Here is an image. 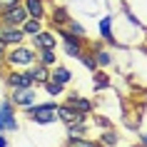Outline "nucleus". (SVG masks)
Listing matches in <instances>:
<instances>
[{
    "mask_svg": "<svg viewBox=\"0 0 147 147\" xmlns=\"http://www.w3.org/2000/svg\"><path fill=\"white\" fill-rule=\"evenodd\" d=\"M97 142H92V140H85V137H75V140H70L67 147H95Z\"/></svg>",
    "mask_w": 147,
    "mask_h": 147,
    "instance_id": "obj_23",
    "label": "nucleus"
},
{
    "mask_svg": "<svg viewBox=\"0 0 147 147\" xmlns=\"http://www.w3.org/2000/svg\"><path fill=\"white\" fill-rule=\"evenodd\" d=\"M0 40L5 42V45H20L25 40V32L18 28V25H5L0 23Z\"/></svg>",
    "mask_w": 147,
    "mask_h": 147,
    "instance_id": "obj_5",
    "label": "nucleus"
},
{
    "mask_svg": "<svg viewBox=\"0 0 147 147\" xmlns=\"http://www.w3.org/2000/svg\"><path fill=\"white\" fill-rule=\"evenodd\" d=\"M23 5H25V10H28V18L45 20V0H25Z\"/></svg>",
    "mask_w": 147,
    "mask_h": 147,
    "instance_id": "obj_11",
    "label": "nucleus"
},
{
    "mask_svg": "<svg viewBox=\"0 0 147 147\" xmlns=\"http://www.w3.org/2000/svg\"><path fill=\"white\" fill-rule=\"evenodd\" d=\"M42 87H45L50 95H62V90H65V85L55 82V80H47V82H42Z\"/></svg>",
    "mask_w": 147,
    "mask_h": 147,
    "instance_id": "obj_22",
    "label": "nucleus"
},
{
    "mask_svg": "<svg viewBox=\"0 0 147 147\" xmlns=\"http://www.w3.org/2000/svg\"><path fill=\"white\" fill-rule=\"evenodd\" d=\"M92 120H95V125H100V127H112V122H110L107 117H100V115H95Z\"/></svg>",
    "mask_w": 147,
    "mask_h": 147,
    "instance_id": "obj_25",
    "label": "nucleus"
},
{
    "mask_svg": "<svg viewBox=\"0 0 147 147\" xmlns=\"http://www.w3.org/2000/svg\"><path fill=\"white\" fill-rule=\"evenodd\" d=\"M92 53H95V47H92ZM95 60H97V67H107L110 62H112V55L107 50H97L95 53Z\"/></svg>",
    "mask_w": 147,
    "mask_h": 147,
    "instance_id": "obj_21",
    "label": "nucleus"
},
{
    "mask_svg": "<svg viewBox=\"0 0 147 147\" xmlns=\"http://www.w3.org/2000/svg\"><path fill=\"white\" fill-rule=\"evenodd\" d=\"M50 23H53L55 28H65V25L70 23V15H67V10L62 8V5L53 8V13H50Z\"/></svg>",
    "mask_w": 147,
    "mask_h": 147,
    "instance_id": "obj_13",
    "label": "nucleus"
},
{
    "mask_svg": "<svg viewBox=\"0 0 147 147\" xmlns=\"http://www.w3.org/2000/svg\"><path fill=\"white\" fill-rule=\"evenodd\" d=\"M117 142H120V137H117V132H115V130H110V127L100 135V145H105V147H115Z\"/></svg>",
    "mask_w": 147,
    "mask_h": 147,
    "instance_id": "obj_17",
    "label": "nucleus"
},
{
    "mask_svg": "<svg viewBox=\"0 0 147 147\" xmlns=\"http://www.w3.org/2000/svg\"><path fill=\"white\" fill-rule=\"evenodd\" d=\"M13 105H18V107H30V105H35V90L32 87L13 90Z\"/></svg>",
    "mask_w": 147,
    "mask_h": 147,
    "instance_id": "obj_8",
    "label": "nucleus"
},
{
    "mask_svg": "<svg viewBox=\"0 0 147 147\" xmlns=\"http://www.w3.org/2000/svg\"><path fill=\"white\" fill-rule=\"evenodd\" d=\"M32 47H35V50H47V47H53L55 50V47H57V35L42 28L38 35H32Z\"/></svg>",
    "mask_w": 147,
    "mask_h": 147,
    "instance_id": "obj_6",
    "label": "nucleus"
},
{
    "mask_svg": "<svg viewBox=\"0 0 147 147\" xmlns=\"http://www.w3.org/2000/svg\"><path fill=\"white\" fill-rule=\"evenodd\" d=\"M0 132H5V115H3V110H0Z\"/></svg>",
    "mask_w": 147,
    "mask_h": 147,
    "instance_id": "obj_27",
    "label": "nucleus"
},
{
    "mask_svg": "<svg viewBox=\"0 0 147 147\" xmlns=\"http://www.w3.org/2000/svg\"><path fill=\"white\" fill-rule=\"evenodd\" d=\"M8 47H10V45H5V42H3V40H0V57H3V55L8 53Z\"/></svg>",
    "mask_w": 147,
    "mask_h": 147,
    "instance_id": "obj_28",
    "label": "nucleus"
},
{
    "mask_svg": "<svg viewBox=\"0 0 147 147\" xmlns=\"http://www.w3.org/2000/svg\"><path fill=\"white\" fill-rule=\"evenodd\" d=\"M140 142H142V147H147V132H145V135H140Z\"/></svg>",
    "mask_w": 147,
    "mask_h": 147,
    "instance_id": "obj_29",
    "label": "nucleus"
},
{
    "mask_svg": "<svg viewBox=\"0 0 147 147\" xmlns=\"http://www.w3.org/2000/svg\"><path fill=\"white\" fill-rule=\"evenodd\" d=\"M95 147H105V145H95Z\"/></svg>",
    "mask_w": 147,
    "mask_h": 147,
    "instance_id": "obj_31",
    "label": "nucleus"
},
{
    "mask_svg": "<svg viewBox=\"0 0 147 147\" xmlns=\"http://www.w3.org/2000/svg\"><path fill=\"white\" fill-rule=\"evenodd\" d=\"M28 117H30L32 122H40V125H50L57 120V105L55 102H42V105H30V107H25Z\"/></svg>",
    "mask_w": 147,
    "mask_h": 147,
    "instance_id": "obj_2",
    "label": "nucleus"
},
{
    "mask_svg": "<svg viewBox=\"0 0 147 147\" xmlns=\"http://www.w3.org/2000/svg\"><path fill=\"white\" fill-rule=\"evenodd\" d=\"M50 80L60 82V85H67L70 80H72V72H70L67 67H62V65H53V70H50Z\"/></svg>",
    "mask_w": 147,
    "mask_h": 147,
    "instance_id": "obj_12",
    "label": "nucleus"
},
{
    "mask_svg": "<svg viewBox=\"0 0 147 147\" xmlns=\"http://www.w3.org/2000/svg\"><path fill=\"white\" fill-rule=\"evenodd\" d=\"M20 30L25 32V35H38L40 30H42V20H38V18H28V20H25L23 25H20Z\"/></svg>",
    "mask_w": 147,
    "mask_h": 147,
    "instance_id": "obj_14",
    "label": "nucleus"
},
{
    "mask_svg": "<svg viewBox=\"0 0 147 147\" xmlns=\"http://www.w3.org/2000/svg\"><path fill=\"white\" fill-rule=\"evenodd\" d=\"M85 132H87V125H85V120H82V122H75V125H67V137H70V140L82 137Z\"/></svg>",
    "mask_w": 147,
    "mask_h": 147,
    "instance_id": "obj_18",
    "label": "nucleus"
},
{
    "mask_svg": "<svg viewBox=\"0 0 147 147\" xmlns=\"http://www.w3.org/2000/svg\"><path fill=\"white\" fill-rule=\"evenodd\" d=\"M38 62L47 65V67H53V65H55V50H53V47H47V50H38Z\"/></svg>",
    "mask_w": 147,
    "mask_h": 147,
    "instance_id": "obj_19",
    "label": "nucleus"
},
{
    "mask_svg": "<svg viewBox=\"0 0 147 147\" xmlns=\"http://www.w3.org/2000/svg\"><path fill=\"white\" fill-rule=\"evenodd\" d=\"M30 75H32V80H35V85H42V82L50 80V67L35 60V62L30 65Z\"/></svg>",
    "mask_w": 147,
    "mask_h": 147,
    "instance_id": "obj_10",
    "label": "nucleus"
},
{
    "mask_svg": "<svg viewBox=\"0 0 147 147\" xmlns=\"http://www.w3.org/2000/svg\"><path fill=\"white\" fill-rule=\"evenodd\" d=\"M78 60H82V65H85V67L90 70V72H95V70H100V67H97V60H95V53H92V50H82Z\"/></svg>",
    "mask_w": 147,
    "mask_h": 147,
    "instance_id": "obj_16",
    "label": "nucleus"
},
{
    "mask_svg": "<svg viewBox=\"0 0 147 147\" xmlns=\"http://www.w3.org/2000/svg\"><path fill=\"white\" fill-rule=\"evenodd\" d=\"M28 20V10H25L23 3H15V5H8V8H0V23L5 25H20Z\"/></svg>",
    "mask_w": 147,
    "mask_h": 147,
    "instance_id": "obj_3",
    "label": "nucleus"
},
{
    "mask_svg": "<svg viewBox=\"0 0 147 147\" xmlns=\"http://www.w3.org/2000/svg\"><path fill=\"white\" fill-rule=\"evenodd\" d=\"M0 147H8V140L3 137V135H0Z\"/></svg>",
    "mask_w": 147,
    "mask_h": 147,
    "instance_id": "obj_30",
    "label": "nucleus"
},
{
    "mask_svg": "<svg viewBox=\"0 0 147 147\" xmlns=\"http://www.w3.org/2000/svg\"><path fill=\"white\" fill-rule=\"evenodd\" d=\"M8 87L10 90H25V87H35L30 70H13L8 72Z\"/></svg>",
    "mask_w": 147,
    "mask_h": 147,
    "instance_id": "obj_4",
    "label": "nucleus"
},
{
    "mask_svg": "<svg viewBox=\"0 0 147 147\" xmlns=\"http://www.w3.org/2000/svg\"><path fill=\"white\" fill-rule=\"evenodd\" d=\"M140 147H142V145H140Z\"/></svg>",
    "mask_w": 147,
    "mask_h": 147,
    "instance_id": "obj_32",
    "label": "nucleus"
},
{
    "mask_svg": "<svg viewBox=\"0 0 147 147\" xmlns=\"http://www.w3.org/2000/svg\"><path fill=\"white\" fill-rule=\"evenodd\" d=\"M15 3H20V0H0V8H8V5H15Z\"/></svg>",
    "mask_w": 147,
    "mask_h": 147,
    "instance_id": "obj_26",
    "label": "nucleus"
},
{
    "mask_svg": "<svg viewBox=\"0 0 147 147\" xmlns=\"http://www.w3.org/2000/svg\"><path fill=\"white\" fill-rule=\"evenodd\" d=\"M57 120L60 122H65V125H75V122H82L85 120V115L82 112H78L75 107H70V105H57Z\"/></svg>",
    "mask_w": 147,
    "mask_h": 147,
    "instance_id": "obj_7",
    "label": "nucleus"
},
{
    "mask_svg": "<svg viewBox=\"0 0 147 147\" xmlns=\"http://www.w3.org/2000/svg\"><path fill=\"white\" fill-rule=\"evenodd\" d=\"M65 105H70V107H75L78 112H82V115H90L92 112V102L87 100V97H80V95H67V100H65Z\"/></svg>",
    "mask_w": 147,
    "mask_h": 147,
    "instance_id": "obj_9",
    "label": "nucleus"
},
{
    "mask_svg": "<svg viewBox=\"0 0 147 147\" xmlns=\"http://www.w3.org/2000/svg\"><path fill=\"white\" fill-rule=\"evenodd\" d=\"M100 35L107 40V42H115V38H112V18L110 15H105L100 20Z\"/></svg>",
    "mask_w": 147,
    "mask_h": 147,
    "instance_id": "obj_15",
    "label": "nucleus"
},
{
    "mask_svg": "<svg viewBox=\"0 0 147 147\" xmlns=\"http://www.w3.org/2000/svg\"><path fill=\"white\" fill-rule=\"evenodd\" d=\"M92 87H95V90H105V87H110V75H105V72H100V70H95Z\"/></svg>",
    "mask_w": 147,
    "mask_h": 147,
    "instance_id": "obj_20",
    "label": "nucleus"
},
{
    "mask_svg": "<svg viewBox=\"0 0 147 147\" xmlns=\"http://www.w3.org/2000/svg\"><path fill=\"white\" fill-rule=\"evenodd\" d=\"M65 28H67V30H72V32H75V35H80V38H85V28H82V25H80V23H75L72 18H70V23L65 25Z\"/></svg>",
    "mask_w": 147,
    "mask_h": 147,
    "instance_id": "obj_24",
    "label": "nucleus"
},
{
    "mask_svg": "<svg viewBox=\"0 0 147 147\" xmlns=\"http://www.w3.org/2000/svg\"><path fill=\"white\" fill-rule=\"evenodd\" d=\"M35 60H38V53H35V47H25L23 42H20V45H10V47H8V53L3 55V62H5L10 70L30 67Z\"/></svg>",
    "mask_w": 147,
    "mask_h": 147,
    "instance_id": "obj_1",
    "label": "nucleus"
}]
</instances>
